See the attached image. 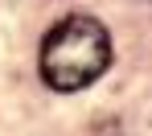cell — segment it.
<instances>
[{"instance_id":"6da1fadb","label":"cell","mask_w":152,"mask_h":136,"mask_svg":"<svg viewBox=\"0 0 152 136\" xmlns=\"http://www.w3.org/2000/svg\"><path fill=\"white\" fill-rule=\"evenodd\" d=\"M111 66V33L103 21L74 12L41 41V79L53 91H82Z\"/></svg>"}]
</instances>
